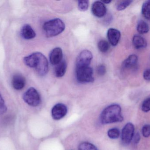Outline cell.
<instances>
[{
	"label": "cell",
	"mask_w": 150,
	"mask_h": 150,
	"mask_svg": "<svg viewBox=\"0 0 150 150\" xmlns=\"http://www.w3.org/2000/svg\"><path fill=\"white\" fill-rule=\"evenodd\" d=\"M26 66L34 69L38 75L44 76L48 72L49 64L46 57L42 53L36 52L23 58Z\"/></svg>",
	"instance_id": "1"
},
{
	"label": "cell",
	"mask_w": 150,
	"mask_h": 150,
	"mask_svg": "<svg viewBox=\"0 0 150 150\" xmlns=\"http://www.w3.org/2000/svg\"><path fill=\"white\" fill-rule=\"evenodd\" d=\"M100 120L101 123L104 124L121 122L123 118L120 106L118 105H112L108 107L101 114Z\"/></svg>",
	"instance_id": "2"
},
{
	"label": "cell",
	"mask_w": 150,
	"mask_h": 150,
	"mask_svg": "<svg viewBox=\"0 0 150 150\" xmlns=\"http://www.w3.org/2000/svg\"><path fill=\"white\" fill-rule=\"evenodd\" d=\"M43 29L47 37L52 38L63 32L65 24L60 18H54L46 22L43 25Z\"/></svg>",
	"instance_id": "3"
},
{
	"label": "cell",
	"mask_w": 150,
	"mask_h": 150,
	"mask_svg": "<svg viewBox=\"0 0 150 150\" xmlns=\"http://www.w3.org/2000/svg\"><path fill=\"white\" fill-rule=\"evenodd\" d=\"M23 98L27 105L32 107L38 106L41 102L40 95L37 90L33 87L29 88L24 93Z\"/></svg>",
	"instance_id": "4"
},
{
	"label": "cell",
	"mask_w": 150,
	"mask_h": 150,
	"mask_svg": "<svg viewBox=\"0 0 150 150\" xmlns=\"http://www.w3.org/2000/svg\"><path fill=\"white\" fill-rule=\"evenodd\" d=\"M76 73L77 80L79 83H92L94 81L93 71L90 66L76 69Z\"/></svg>",
	"instance_id": "5"
},
{
	"label": "cell",
	"mask_w": 150,
	"mask_h": 150,
	"mask_svg": "<svg viewBox=\"0 0 150 150\" xmlns=\"http://www.w3.org/2000/svg\"><path fill=\"white\" fill-rule=\"evenodd\" d=\"M92 59V54L91 51L88 50H83L77 58L76 69L89 67Z\"/></svg>",
	"instance_id": "6"
},
{
	"label": "cell",
	"mask_w": 150,
	"mask_h": 150,
	"mask_svg": "<svg viewBox=\"0 0 150 150\" xmlns=\"http://www.w3.org/2000/svg\"><path fill=\"white\" fill-rule=\"evenodd\" d=\"M134 132V127L131 123H128L122 129L121 134V140L124 144H129L133 139Z\"/></svg>",
	"instance_id": "7"
},
{
	"label": "cell",
	"mask_w": 150,
	"mask_h": 150,
	"mask_svg": "<svg viewBox=\"0 0 150 150\" xmlns=\"http://www.w3.org/2000/svg\"><path fill=\"white\" fill-rule=\"evenodd\" d=\"M67 112V108L65 105L58 104L55 105L52 110V115L55 120H60L65 117Z\"/></svg>",
	"instance_id": "8"
},
{
	"label": "cell",
	"mask_w": 150,
	"mask_h": 150,
	"mask_svg": "<svg viewBox=\"0 0 150 150\" xmlns=\"http://www.w3.org/2000/svg\"><path fill=\"white\" fill-rule=\"evenodd\" d=\"M92 14L97 17H102L105 15L107 9L105 5L102 1H96L92 5Z\"/></svg>",
	"instance_id": "9"
},
{
	"label": "cell",
	"mask_w": 150,
	"mask_h": 150,
	"mask_svg": "<svg viewBox=\"0 0 150 150\" xmlns=\"http://www.w3.org/2000/svg\"><path fill=\"white\" fill-rule=\"evenodd\" d=\"M63 53L61 48H55L52 50L49 55V59L51 64L57 65L62 60Z\"/></svg>",
	"instance_id": "10"
},
{
	"label": "cell",
	"mask_w": 150,
	"mask_h": 150,
	"mask_svg": "<svg viewBox=\"0 0 150 150\" xmlns=\"http://www.w3.org/2000/svg\"><path fill=\"white\" fill-rule=\"evenodd\" d=\"M107 37L109 42L113 46H116L121 38V33L115 28H110L107 31Z\"/></svg>",
	"instance_id": "11"
},
{
	"label": "cell",
	"mask_w": 150,
	"mask_h": 150,
	"mask_svg": "<svg viewBox=\"0 0 150 150\" xmlns=\"http://www.w3.org/2000/svg\"><path fill=\"white\" fill-rule=\"evenodd\" d=\"M20 35L24 39L30 40L35 38L36 33L31 26L25 24L21 28Z\"/></svg>",
	"instance_id": "12"
},
{
	"label": "cell",
	"mask_w": 150,
	"mask_h": 150,
	"mask_svg": "<svg viewBox=\"0 0 150 150\" xmlns=\"http://www.w3.org/2000/svg\"><path fill=\"white\" fill-rule=\"evenodd\" d=\"M11 84L14 89L17 90H20L23 89L25 86V78L20 74H16L12 77Z\"/></svg>",
	"instance_id": "13"
},
{
	"label": "cell",
	"mask_w": 150,
	"mask_h": 150,
	"mask_svg": "<svg viewBox=\"0 0 150 150\" xmlns=\"http://www.w3.org/2000/svg\"><path fill=\"white\" fill-rule=\"evenodd\" d=\"M138 62V57L135 54L129 55L122 63V68L123 69H131L137 66Z\"/></svg>",
	"instance_id": "14"
},
{
	"label": "cell",
	"mask_w": 150,
	"mask_h": 150,
	"mask_svg": "<svg viewBox=\"0 0 150 150\" xmlns=\"http://www.w3.org/2000/svg\"><path fill=\"white\" fill-rule=\"evenodd\" d=\"M132 42L134 46L137 49L145 48L147 46L146 40L141 35H135L133 37Z\"/></svg>",
	"instance_id": "15"
},
{
	"label": "cell",
	"mask_w": 150,
	"mask_h": 150,
	"mask_svg": "<svg viewBox=\"0 0 150 150\" xmlns=\"http://www.w3.org/2000/svg\"><path fill=\"white\" fill-rule=\"evenodd\" d=\"M56 66L54 71L55 76L58 77H62L65 75L67 71V62L66 61L62 60Z\"/></svg>",
	"instance_id": "16"
},
{
	"label": "cell",
	"mask_w": 150,
	"mask_h": 150,
	"mask_svg": "<svg viewBox=\"0 0 150 150\" xmlns=\"http://www.w3.org/2000/svg\"><path fill=\"white\" fill-rule=\"evenodd\" d=\"M149 26L147 22L143 20L139 21L137 26V30L140 34L147 33L149 31Z\"/></svg>",
	"instance_id": "17"
},
{
	"label": "cell",
	"mask_w": 150,
	"mask_h": 150,
	"mask_svg": "<svg viewBox=\"0 0 150 150\" xmlns=\"http://www.w3.org/2000/svg\"><path fill=\"white\" fill-rule=\"evenodd\" d=\"M142 14L147 19H150V0L146 1L142 6Z\"/></svg>",
	"instance_id": "18"
},
{
	"label": "cell",
	"mask_w": 150,
	"mask_h": 150,
	"mask_svg": "<svg viewBox=\"0 0 150 150\" xmlns=\"http://www.w3.org/2000/svg\"><path fill=\"white\" fill-rule=\"evenodd\" d=\"M98 48L99 50L103 53L108 52L110 48L109 43L105 40H101L98 43Z\"/></svg>",
	"instance_id": "19"
},
{
	"label": "cell",
	"mask_w": 150,
	"mask_h": 150,
	"mask_svg": "<svg viewBox=\"0 0 150 150\" xmlns=\"http://www.w3.org/2000/svg\"><path fill=\"white\" fill-rule=\"evenodd\" d=\"M79 150H98L94 145L89 142L81 143L78 148Z\"/></svg>",
	"instance_id": "20"
},
{
	"label": "cell",
	"mask_w": 150,
	"mask_h": 150,
	"mask_svg": "<svg viewBox=\"0 0 150 150\" xmlns=\"http://www.w3.org/2000/svg\"><path fill=\"white\" fill-rule=\"evenodd\" d=\"M108 135L109 138L112 139H117L120 136V131L117 128H112L108 132Z\"/></svg>",
	"instance_id": "21"
},
{
	"label": "cell",
	"mask_w": 150,
	"mask_h": 150,
	"mask_svg": "<svg viewBox=\"0 0 150 150\" xmlns=\"http://www.w3.org/2000/svg\"><path fill=\"white\" fill-rule=\"evenodd\" d=\"M132 1H120L116 5V9L118 11H122L127 8L131 3Z\"/></svg>",
	"instance_id": "22"
},
{
	"label": "cell",
	"mask_w": 150,
	"mask_h": 150,
	"mask_svg": "<svg viewBox=\"0 0 150 150\" xmlns=\"http://www.w3.org/2000/svg\"><path fill=\"white\" fill-rule=\"evenodd\" d=\"M78 8L81 11H85L87 10L89 7V2L88 1H78Z\"/></svg>",
	"instance_id": "23"
},
{
	"label": "cell",
	"mask_w": 150,
	"mask_h": 150,
	"mask_svg": "<svg viewBox=\"0 0 150 150\" xmlns=\"http://www.w3.org/2000/svg\"><path fill=\"white\" fill-rule=\"evenodd\" d=\"M142 110L144 112H147L150 111V97L145 99L142 105Z\"/></svg>",
	"instance_id": "24"
},
{
	"label": "cell",
	"mask_w": 150,
	"mask_h": 150,
	"mask_svg": "<svg viewBox=\"0 0 150 150\" xmlns=\"http://www.w3.org/2000/svg\"><path fill=\"white\" fill-rule=\"evenodd\" d=\"M7 108L4 100L0 93V114H2L7 111Z\"/></svg>",
	"instance_id": "25"
},
{
	"label": "cell",
	"mask_w": 150,
	"mask_h": 150,
	"mask_svg": "<svg viewBox=\"0 0 150 150\" xmlns=\"http://www.w3.org/2000/svg\"><path fill=\"white\" fill-rule=\"evenodd\" d=\"M143 135L144 137H148L150 136V125H145L143 127L142 130Z\"/></svg>",
	"instance_id": "26"
},
{
	"label": "cell",
	"mask_w": 150,
	"mask_h": 150,
	"mask_svg": "<svg viewBox=\"0 0 150 150\" xmlns=\"http://www.w3.org/2000/svg\"><path fill=\"white\" fill-rule=\"evenodd\" d=\"M97 73L99 75L103 76L105 74L106 72V67L103 64L99 65L97 69Z\"/></svg>",
	"instance_id": "27"
},
{
	"label": "cell",
	"mask_w": 150,
	"mask_h": 150,
	"mask_svg": "<svg viewBox=\"0 0 150 150\" xmlns=\"http://www.w3.org/2000/svg\"><path fill=\"white\" fill-rule=\"evenodd\" d=\"M143 77L146 81H150V69H148L144 71Z\"/></svg>",
	"instance_id": "28"
},
{
	"label": "cell",
	"mask_w": 150,
	"mask_h": 150,
	"mask_svg": "<svg viewBox=\"0 0 150 150\" xmlns=\"http://www.w3.org/2000/svg\"><path fill=\"white\" fill-rule=\"evenodd\" d=\"M140 139H141V136H140V134L138 133H137L134 137V142L135 144H138L140 141Z\"/></svg>",
	"instance_id": "29"
},
{
	"label": "cell",
	"mask_w": 150,
	"mask_h": 150,
	"mask_svg": "<svg viewBox=\"0 0 150 150\" xmlns=\"http://www.w3.org/2000/svg\"><path fill=\"white\" fill-rule=\"evenodd\" d=\"M102 2L105 4H108L111 2V1H102Z\"/></svg>",
	"instance_id": "30"
}]
</instances>
